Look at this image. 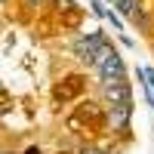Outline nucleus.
I'll return each mask as SVG.
<instances>
[{"label":"nucleus","instance_id":"f257e3e1","mask_svg":"<svg viewBox=\"0 0 154 154\" xmlns=\"http://www.w3.org/2000/svg\"><path fill=\"white\" fill-rule=\"evenodd\" d=\"M105 96H108V114H111V126H117V130H123L126 120H130V86L123 83H111L105 86Z\"/></svg>","mask_w":154,"mask_h":154},{"label":"nucleus","instance_id":"f03ea898","mask_svg":"<svg viewBox=\"0 0 154 154\" xmlns=\"http://www.w3.org/2000/svg\"><path fill=\"white\" fill-rule=\"evenodd\" d=\"M96 74L102 77V83L105 86H111V83H123V65H120V59H117V53L108 46L105 53L99 56V62H96Z\"/></svg>","mask_w":154,"mask_h":154},{"label":"nucleus","instance_id":"7ed1b4c3","mask_svg":"<svg viewBox=\"0 0 154 154\" xmlns=\"http://www.w3.org/2000/svg\"><path fill=\"white\" fill-rule=\"evenodd\" d=\"M108 49V43L102 40V37H96V34H89V37H80V40L74 43V53H77V59H83L86 65H96L99 62V56Z\"/></svg>","mask_w":154,"mask_h":154},{"label":"nucleus","instance_id":"20e7f679","mask_svg":"<svg viewBox=\"0 0 154 154\" xmlns=\"http://www.w3.org/2000/svg\"><path fill=\"white\" fill-rule=\"evenodd\" d=\"M114 3H117V6H120V12H126V16H130V22H136L139 28H145V25H148V16L142 12L139 0H114Z\"/></svg>","mask_w":154,"mask_h":154},{"label":"nucleus","instance_id":"39448f33","mask_svg":"<svg viewBox=\"0 0 154 154\" xmlns=\"http://www.w3.org/2000/svg\"><path fill=\"white\" fill-rule=\"evenodd\" d=\"M80 89H83V80H80V77H68L65 83L56 86V99H59V102H71L74 96H80Z\"/></svg>","mask_w":154,"mask_h":154},{"label":"nucleus","instance_id":"423d86ee","mask_svg":"<svg viewBox=\"0 0 154 154\" xmlns=\"http://www.w3.org/2000/svg\"><path fill=\"white\" fill-rule=\"evenodd\" d=\"M93 123H99V111L96 108H80V114L71 117V126H80V130H93Z\"/></svg>","mask_w":154,"mask_h":154},{"label":"nucleus","instance_id":"0eeeda50","mask_svg":"<svg viewBox=\"0 0 154 154\" xmlns=\"http://www.w3.org/2000/svg\"><path fill=\"white\" fill-rule=\"evenodd\" d=\"M80 154H105V151H80Z\"/></svg>","mask_w":154,"mask_h":154},{"label":"nucleus","instance_id":"6e6552de","mask_svg":"<svg viewBox=\"0 0 154 154\" xmlns=\"http://www.w3.org/2000/svg\"><path fill=\"white\" fill-rule=\"evenodd\" d=\"M28 3H40V0H28Z\"/></svg>","mask_w":154,"mask_h":154}]
</instances>
